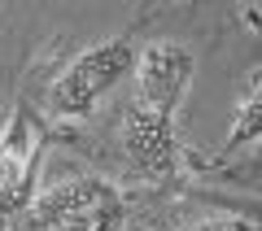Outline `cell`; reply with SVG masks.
Returning a JSON list of instances; mask_svg holds the SVG:
<instances>
[{"instance_id":"7a4b0ae2","label":"cell","mask_w":262,"mask_h":231,"mask_svg":"<svg viewBox=\"0 0 262 231\" xmlns=\"http://www.w3.org/2000/svg\"><path fill=\"white\" fill-rule=\"evenodd\" d=\"M114 210H118V188L110 179L75 175L35 196L31 227L35 231H101Z\"/></svg>"},{"instance_id":"52a82bcc","label":"cell","mask_w":262,"mask_h":231,"mask_svg":"<svg viewBox=\"0 0 262 231\" xmlns=\"http://www.w3.org/2000/svg\"><path fill=\"white\" fill-rule=\"evenodd\" d=\"M179 231H253V222L236 218V214H210V218H196Z\"/></svg>"},{"instance_id":"5b68a950","label":"cell","mask_w":262,"mask_h":231,"mask_svg":"<svg viewBox=\"0 0 262 231\" xmlns=\"http://www.w3.org/2000/svg\"><path fill=\"white\" fill-rule=\"evenodd\" d=\"M31 166H35V131L27 118H13V127L0 140V210H13L31 183Z\"/></svg>"},{"instance_id":"8992f818","label":"cell","mask_w":262,"mask_h":231,"mask_svg":"<svg viewBox=\"0 0 262 231\" xmlns=\"http://www.w3.org/2000/svg\"><path fill=\"white\" fill-rule=\"evenodd\" d=\"M262 140V83L253 87L249 96H245V105L236 109V122L232 131H227V153H236V148L245 144H258Z\"/></svg>"},{"instance_id":"3957f363","label":"cell","mask_w":262,"mask_h":231,"mask_svg":"<svg viewBox=\"0 0 262 231\" xmlns=\"http://www.w3.org/2000/svg\"><path fill=\"white\" fill-rule=\"evenodd\" d=\"M196 70V53L188 44H175V39H149L144 48H136V105H149V109L175 118L179 105L188 96V83H192Z\"/></svg>"},{"instance_id":"6da1fadb","label":"cell","mask_w":262,"mask_h":231,"mask_svg":"<svg viewBox=\"0 0 262 231\" xmlns=\"http://www.w3.org/2000/svg\"><path fill=\"white\" fill-rule=\"evenodd\" d=\"M131 70H136V44L127 35H114V39L83 48L48 83V113L53 118H88Z\"/></svg>"},{"instance_id":"277c9868","label":"cell","mask_w":262,"mask_h":231,"mask_svg":"<svg viewBox=\"0 0 262 231\" xmlns=\"http://www.w3.org/2000/svg\"><path fill=\"white\" fill-rule=\"evenodd\" d=\"M122 153L136 170L144 175H170L179 161V140H175V118L136 105L122 113Z\"/></svg>"}]
</instances>
